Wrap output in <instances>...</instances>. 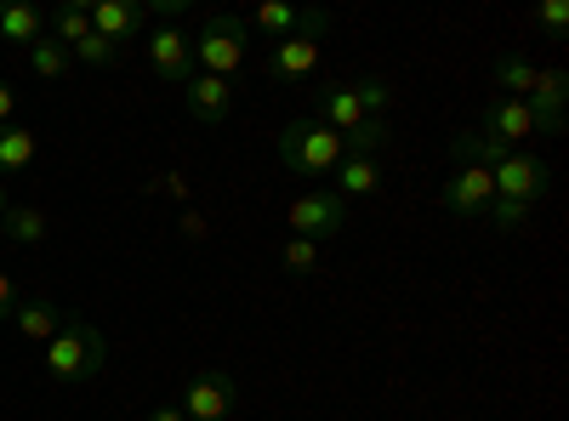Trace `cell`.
<instances>
[{
    "label": "cell",
    "instance_id": "cell-36",
    "mask_svg": "<svg viewBox=\"0 0 569 421\" xmlns=\"http://www.w3.org/2000/svg\"><path fill=\"white\" fill-rule=\"evenodd\" d=\"M149 421H188L177 404H160V410H149Z\"/></svg>",
    "mask_w": 569,
    "mask_h": 421
},
{
    "label": "cell",
    "instance_id": "cell-27",
    "mask_svg": "<svg viewBox=\"0 0 569 421\" xmlns=\"http://www.w3.org/2000/svg\"><path fill=\"white\" fill-rule=\"evenodd\" d=\"M485 222L496 228V233H518L530 222V206H518V200H490L485 206Z\"/></svg>",
    "mask_w": 569,
    "mask_h": 421
},
{
    "label": "cell",
    "instance_id": "cell-12",
    "mask_svg": "<svg viewBox=\"0 0 569 421\" xmlns=\"http://www.w3.org/2000/svg\"><path fill=\"white\" fill-rule=\"evenodd\" d=\"M530 114H536V131L558 137L563 131V103H569V74L563 69H541L536 74V91H530Z\"/></svg>",
    "mask_w": 569,
    "mask_h": 421
},
{
    "label": "cell",
    "instance_id": "cell-9",
    "mask_svg": "<svg viewBox=\"0 0 569 421\" xmlns=\"http://www.w3.org/2000/svg\"><path fill=\"white\" fill-rule=\"evenodd\" d=\"M479 131H485V137H496V143H507V149H518V143H530V137H541V131H536L530 103H518V98H490V103H485Z\"/></svg>",
    "mask_w": 569,
    "mask_h": 421
},
{
    "label": "cell",
    "instance_id": "cell-34",
    "mask_svg": "<svg viewBox=\"0 0 569 421\" xmlns=\"http://www.w3.org/2000/svg\"><path fill=\"white\" fill-rule=\"evenodd\" d=\"M12 109H18V91L0 80V126H12Z\"/></svg>",
    "mask_w": 569,
    "mask_h": 421
},
{
    "label": "cell",
    "instance_id": "cell-17",
    "mask_svg": "<svg viewBox=\"0 0 569 421\" xmlns=\"http://www.w3.org/2000/svg\"><path fill=\"white\" fill-rule=\"evenodd\" d=\"M0 40H12V46H34V40H46V18H40V7H29V0H7V7H0Z\"/></svg>",
    "mask_w": 569,
    "mask_h": 421
},
{
    "label": "cell",
    "instance_id": "cell-3",
    "mask_svg": "<svg viewBox=\"0 0 569 421\" xmlns=\"http://www.w3.org/2000/svg\"><path fill=\"white\" fill-rule=\"evenodd\" d=\"M246 18H233V12H211L194 34V69L200 74H217V80H233V69L246 63Z\"/></svg>",
    "mask_w": 569,
    "mask_h": 421
},
{
    "label": "cell",
    "instance_id": "cell-4",
    "mask_svg": "<svg viewBox=\"0 0 569 421\" xmlns=\"http://www.w3.org/2000/svg\"><path fill=\"white\" fill-rule=\"evenodd\" d=\"M325 29H330V12H325V7L302 12L297 34L273 40V58H268V80H279V86H297V80H308V74L319 69V34H325Z\"/></svg>",
    "mask_w": 569,
    "mask_h": 421
},
{
    "label": "cell",
    "instance_id": "cell-13",
    "mask_svg": "<svg viewBox=\"0 0 569 421\" xmlns=\"http://www.w3.org/2000/svg\"><path fill=\"white\" fill-rule=\"evenodd\" d=\"M313 120H325L337 137H348L359 120H370L365 109H359V98H353V86H342V80H325V86H313Z\"/></svg>",
    "mask_w": 569,
    "mask_h": 421
},
{
    "label": "cell",
    "instance_id": "cell-16",
    "mask_svg": "<svg viewBox=\"0 0 569 421\" xmlns=\"http://www.w3.org/2000/svg\"><path fill=\"white\" fill-rule=\"evenodd\" d=\"M507 154H512V149L496 143V137H485V131H461L456 143H450V160H456V166H472V171H496Z\"/></svg>",
    "mask_w": 569,
    "mask_h": 421
},
{
    "label": "cell",
    "instance_id": "cell-37",
    "mask_svg": "<svg viewBox=\"0 0 569 421\" xmlns=\"http://www.w3.org/2000/svg\"><path fill=\"white\" fill-rule=\"evenodd\" d=\"M7 206H12V200H7V182H0V217H7Z\"/></svg>",
    "mask_w": 569,
    "mask_h": 421
},
{
    "label": "cell",
    "instance_id": "cell-7",
    "mask_svg": "<svg viewBox=\"0 0 569 421\" xmlns=\"http://www.w3.org/2000/svg\"><path fill=\"white\" fill-rule=\"evenodd\" d=\"M490 182H496V200L536 206V200L552 189V171H547V160H536V154H525V149H512V154L490 171Z\"/></svg>",
    "mask_w": 569,
    "mask_h": 421
},
{
    "label": "cell",
    "instance_id": "cell-22",
    "mask_svg": "<svg viewBox=\"0 0 569 421\" xmlns=\"http://www.w3.org/2000/svg\"><path fill=\"white\" fill-rule=\"evenodd\" d=\"M302 12L297 7H284V0H262V7L246 18V29H257L262 40H284V34H297Z\"/></svg>",
    "mask_w": 569,
    "mask_h": 421
},
{
    "label": "cell",
    "instance_id": "cell-33",
    "mask_svg": "<svg viewBox=\"0 0 569 421\" xmlns=\"http://www.w3.org/2000/svg\"><path fill=\"white\" fill-rule=\"evenodd\" d=\"M149 7H154V12L166 18V23H177V18L188 12V0H149Z\"/></svg>",
    "mask_w": 569,
    "mask_h": 421
},
{
    "label": "cell",
    "instance_id": "cell-19",
    "mask_svg": "<svg viewBox=\"0 0 569 421\" xmlns=\"http://www.w3.org/2000/svg\"><path fill=\"white\" fill-rule=\"evenodd\" d=\"M34 166V131L29 126H0V177H23Z\"/></svg>",
    "mask_w": 569,
    "mask_h": 421
},
{
    "label": "cell",
    "instance_id": "cell-15",
    "mask_svg": "<svg viewBox=\"0 0 569 421\" xmlns=\"http://www.w3.org/2000/svg\"><path fill=\"white\" fill-rule=\"evenodd\" d=\"M58 324H63V313L52 308V302H23V308H12V331L23 337V342H34V348H46V342H52L58 337Z\"/></svg>",
    "mask_w": 569,
    "mask_h": 421
},
{
    "label": "cell",
    "instance_id": "cell-31",
    "mask_svg": "<svg viewBox=\"0 0 569 421\" xmlns=\"http://www.w3.org/2000/svg\"><path fill=\"white\" fill-rule=\"evenodd\" d=\"M12 308H18V297H12V273H0V324H12Z\"/></svg>",
    "mask_w": 569,
    "mask_h": 421
},
{
    "label": "cell",
    "instance_id": "cell-35",
    "mask_svg": "<svg viewBox=\"0 0 569 421\" xmlns=\"http://www.w3.org/2000/svg\"><path fill=\"white\" fill-rule=\"evenodd\" d=\"M182 228H188V240H206V217L188 211V217H182Z\"/></svg>",
    "mask_w": 569,
    "mask_h": 421
},
{
    "label": "cell",
    "instance_id": "cell-25",
    "mask_svg": "<svg viewBox=\"0 0 569 421\" xmlns=\"http://www.w3.org/2000/svg\"><path fill=\"white\" fill-rule=\"evenodd\" d=\"M86 34H91V12H86V7H74V0H69V7L52 12V40H58V46H69V52H74Z\"/></svg>",
    "mask_w": 569,
    "mask_h": 421
},
{
    "label": "cell",
    "instance_id": "cell-2",
    "mask_svg": "<svg viewBox=\"0 0 569 421\" xmlns=\"http://www.w3.org/2000/svg\"><path fill=\"white\" fill-rule=\"evenodd\" d=\"M279 160L291 166L297 177H330L342 166V137L330 131L325 120L302 114V120H291L279 131Z\"/></svg>",
    "mask_w": 569,
    "mask_h": 421
},
{
    "label": "cell",
    "instance_id": "cell-20",
    "mask_svg": "<svg viewBox=\"0 0 569 421\" xmlns=\"http://www.w3.org/2000/svg\"><path fill=\"white\" fill-rule=\"evenodd\" d=\"M536 63H525V58H518V52H501L496 58V91H501V98H518V103H525L530 98V91H536Z\"/></svg>",
    "mask_w": 569,
    "mask_h": 421
},
{
    "label": "cell",
    "instance_id": "cell-11",
    "mask_svg": "<svg viewBox=\"0 0 569 421\" xmlns=\"http://www.w3.org/2000/svg\"><path fill=\"white\" fill-rule=\"evenodd\" d=\"M182 109L194 114L200 126H222L233 114V86L217 80V74H194V80L182 86Z\"/></svg>",
    "mask_w": 569,
    "mask_h": 421
},
{
    "label": "cell",
    "instance_id": "cell-32",
    "mask_svg": "<svg viewBox=\"0 0 569 421\" xmlns=\"http://www.w3.org/2000/svg\"><path fill=\"white\" fill-rule=\"evenodd\" d=\"M154 189H160V194H171V200H188V182H182L177 171H171V177H154Z\"/></svg>",
    "mask_w": 569,
    "mask_h": 421
},
{
    "label": "cell",
    "instance_id": "cell-21",
    "mask_svg": "<svg viewBox=\"0 0 569 421\" xmlns=\"http://www.w3.org/2000/svg\"><path fill=\"white\" fill-rule=\"evenodd\" d=\"M388 137H393V131H388V120H376V114H370V120H359V126L342 137V160H376V154L388 149Z\"/></svg>",
    "mask_w": 569,
    "mask_h": 421
},
{
    "label": "cell",
    "instance_id": "cell-26",
    "mask_svg": "<svg viewBox=\"0 0 569 421\" xmlns=\"http://www.w3.org/2000/svg\"><path fill=\"white\" fill-rule=\"evenodd\" d=\"M353 98H359V109L365 114H376V120H388V103H393V86L388 80H353Z\"/></svg>",
    "mask_w": 569,
    "mask_h": 421
},
{
    "label": "cell",
    "instance_id": "cell-8",
    "mask_svg": "<svg viewBox=\"0 0 569 421\" xmlns=\"http://www.w3.org/2000/svg\"><path fill=\"white\" fill-rule=\"evenodd\" d=\"M149 69L166 80V86H188V80H194L200 69H194V40H188L177 23H160L154 34H149Z\"/></svg>",
    "mask_w": 569,
    "mask_h": 421
},
{
    "label": "cell",
    "instance_id": "cell-1",
    "mask_svg": "<svg viewBox=\"0 0 569 421\" xmlns=\"http://www.w3.org/2000/svg\"><path fill=\"white\" fill-rule=\"evenodd\" d=\"M103 359H109V342H103L98 324L63 313L58 337L46 342V377H52V382H91L103 370Z\"/></svg>",
    "mask_w": 569,
    "mask_h": 421
},
{
    "label": "cell",
    "instance_id": "cell-14",
    "mask_svg": "<svg viewBox=\"0 0 569 421\" xmlns=\"http://www.w3.org/2000/svg\"><path fill=\"white\" fill-rule=\"evenodd\" d=\"M86 12H91V34H103L109 46H126L142 29V7H137V0H98V7H86Z\"/></svg>",
    "mask_w": 569,
    "mask_h": 421
},
{
    "label": "cell",
    "instance_id": "cell-10",
    "mask_svg": "<svg viewBox=\"0 0 569 421\" xmlns=\"http://www.w3.org/2000/svg\"><path fill=\"white\" fill-rule=\"evenodd\" d=\"M496 200V182H490V171H472V166H456L450 177H445V211L450 217H485V206Z\"/></svg>",
    "mask_w": 569,
    "mask_h": 421
},
{
    "label": "cell",
    "instance_id": "cell-6",
    "mask_svg": "<svg viewBox=\"0 0 569 421\" xmlns=\"http://www.w3.org/2000/svg\"><path fill=\"white\" fill-rule=\"evenodd\" d=\"M284 222H291L297 240H337V233L348 228V200L337 189H313L302 200H291V211H284Z\"/></svg>",
    "mask_w": 569,
    "mask_h": 421
},
{
    "label": "cell",
    "instance_id": "cell-28",
    "mask_svg": "<svg viewBox=\"0 0 569 421\" xmlns=\"http://www.w3.org/2000/svg\"><path fill=\"white\" fill-rule=\"evenodd\" d=\"M69 58H80V63H91V69H109L114 58H120V46H109L103 34H86L80 46H74V52Z\"/></svg>",
    "mask_w": 569,
    "mask_h": 421
},
{
    "label": "cell",
    "instance_id": "cell-23",
    "mask_svg": "<svg viewBox=\"0 0 569 421\" xmlns=\"http://www.w3.org/2000/svg\"><path fill=\"white\" fill-rule=\"evenodd\" d=\"M0 233H7L12 245H40V240H46V211H40V206H7V217H0Z\"/></svg>",
    "mask_w": 569,
    "mask_h": 421
},
{
    "label": "cell",
    "instance_id": "cell-24",
    "mask_svg": "<svg viewBox=\"0 0 569 421\" xmlns=\"http://www.w3.org/2000/svg\"><path fill=\"white\" fill-rule=\"evenodd\" d=\"M69 63H74V58H69V46H58L52 34L29 46V69H34L40 80H63V74H69Z\"/></svg>",
    "mask_w": 569,
    "mask_h": 421
},
{
    "label": "cell",
    "instance_id": "cell-30",
    "mask_svg": "<svg viewBox=\"0 0 569 421\" xmlns=\"http://www.w3.org/2000/svg\"><path fill=\"white\" fill-rule=\"evenodd\" d=\"M536 23H541L552 40H563V29H569V7H563V0H541V7H536Z\"/></svg>",
    "mask_w": 569,
    "mask_h": 421
},
{
    "label": "cell",
    "instance_id": "cell-18",
    "mask_svg": "<svg viewBox=\"0 0 569 421\" xmlns=\"http://www.w3.org/2000/svg\"><path fill=\"white\" fill-rule=\"evenodd\" d=\"M330 177H337L342 200H370L376 189H382V166H376V160H342Z\"/></svg>",
    "mask_w": 569,
    "mask_h": 421
},
{
    "label": "cell",
    "instance_id": "cell-29",
    "mask_svg": "<svg viewBox=\"0 0 569 421\" xmlns=\"http://www.w3.org/2000/svg\"><path fill=\"white\" fill-rule=\"evenodd\" d=\"M284 268L308 279V273L319 268V245H313V240H297V233H291V245H284Z\"/></svg>",
    "mask_w": 569,
    "mask_h": 421
},
{
    "label": "cell",
    "instance_id": "cell-5",
    "mask_svg": "<svg viewBox=\"0 0 569 421\" xmlns=\"http://www.w3.org/2000/svg\"><path fill=\"white\" fill-rule=\"evenodd\" d=\"M233 404H240V382L228 377V370H217V364H206V370H194L188 377V388H182V415L188 421H228L233 415Z\"/></svg>",
    "mask_w": 569,
    "mask_h": 421
}]
</instances>
